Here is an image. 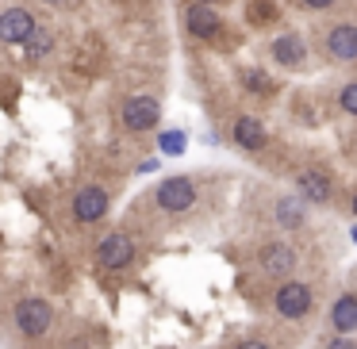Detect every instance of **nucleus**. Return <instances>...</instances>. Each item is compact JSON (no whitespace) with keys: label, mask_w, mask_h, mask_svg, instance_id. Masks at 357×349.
I'll return each instance as SVG.
<instances>
[{"label":"nucleus","mask_w":357,"mask_h":349,"mask_svg":"<svg viewBox=\"0 0 357 349\" xmlns=\"http://www.w3.org/2000/svg\"><path fill=\"white\" fill-rule=\"evenodd\" d=\"M319 54L331 65H354L357 62V24L354 20H334L319 27Z\"/></svg>","instance_id":"obj_1"},{"label":"nucleus","mask_w":357,"mask_h":349,"mask_svg":"<svg viewBox=\"0 0 357 349\" xmlns=\"http://www.w3.org/2000/svg\"><path fill=\"white\" fill-rule=\"evenodd\" d=\"M273 307H277L280 318L300 323V318H307L311 311H315V292H311V284H303V280H280L277 295H273Z\"/></svg>","instance_id":"obj_2"},{"label":"nucleus","mask_w":357,"mask_h":349,"mask_svg":"<svg viewBox=\"0 0 357 349\" xmlns=\"http://www.w3.org/2000/svg\"><path fill=\"white\" fill-rule=\"evenodd\" d=\"M12 318H16V330L24 338H43L50 330V323H54V307L47 300H39V295H24L16 303V311H12Z\"/></svg>","instance_id":"obj_3"},{"label":"nucleus","mask_w":357,"mask_h":349,"mask_svg":"<svg viewBox=\"0 0 357 349\" xmlns=\"http://www.w3.org/2000/svg\"><path fill=\"white\" fill-rule=\"evenodd\" d=\"M154 203L158 211H165V215H181V211H188L196 203V180L192 177H165L162 185L154 188Z\"/></svg>","instance_id":"obj_4"},{"label":"nucleus","mask_w":357,"mask_h":349,"mask_svg":"<svg viewBox=\"0 0 357 349\" xmlns=\"http://www.w3.org/2000/svg\"><path fill=\"white\" fill-rule=\"evenodd\" d=\"M158 119H162V104H158V96H150V93L127 96L123 108H119V123H123L127 131H135V134L154 131Z\"/></svg>","instance_id":"obj_5"},{"label":"nucleus","mask_w":357,"mask_h":349,"mask_svg":"<svg viewBox=\"0 0 357 349\" xmlns=\"http://www.w3.org/2000/svg\"><path fill=\"white\" fill-rule=\"evenodd\" d=\"M257 265H261V272L269 280H292L300 254H296L292 242H269V246L257 249Z\"/></svg>","instance_id":"obj_6"},{"label":"nucleus","mask_w":357,"mask_h":349,"mask_svg":"<svg viewBox=\"0 0 357 349\" xmlns=\"http://www.w3.org/2000/svg\"><path fill=\"white\" fill-rule=\"evenodd\" d=\"M108 208H112V196H108L104 185H85V188H77V196H73V219H77L81 226L100 223V219L108 215Z\"/></svg>","instance_id":"obj_7"},{"label":"nucleus","mask_w":357,"mask_h":349,"mask_svg":"<svg viewBox=\"0 0 357 349\" xmlns=\"http://www.w3.org/2000/svg\"><path fill=\"white\" fill-rule=\"evenodd\" d=\"M131 261H135V238L131 234L116 231V234H108V238H100V246H96V265H100L104 272H119Z\"/></svg>","instance_id":"obj_8"},{"label":"nucleus","mask_w":357,"mask_h":349,"mask_svg":"<svg viewBox=\"0 0 357 349\" xmlns=\"http://www.w3.org/2000/svg\"><path fill=\"white\" fill-rule=\"evenodd\" d=\"M269 54H273V62L284 65V70H307V42H303V35H296V31L273 35Z\"/></svg>","instance_id":"obj_9"},{"label":"nucleus","mask_w":357,"mask_h":349,"mask_svg":"<svg viewBox=\"0 0 357 349\" xmlns=\"http://www.w3.org/2000/svg\"><path fill=\"white\" fill-rule=\"evenodd\" d=\"M185 27H188V35H192V39H204V42H215L219 35L227 31V27H223V16H219L211 4H200V0H196V4H188Z\"/></svg>","instance_id":"obj_10"},{"label":"nucleus","mask_w":357,"mask_h":349,"mask_svg":"<svg viewBox=\"0 0 357 349\" xmlns=\"http://www.w3.org/2000/svg\"><path fill=\"white\" fill-rule=\"evenodd\" d=\"M292 188L303 203H331L334 200V180L323 169H300L292 177Z\"/></svg>","instance_id":"obj_11"},{"label":"nucleus","mask_w":357,"mask_h":349,"mask_svg":"<svg viewBox=\"0 0 357 349\" xmlns=\"http://www.w3.org/2000/svg\"><path fill=\"white\" fill-rule=\"evenodd\" d=\"M35 16L27 8H8L0 12V42H12V47H24L27 39L35 35Z\"/></svg>","instance_id":"obj_12"},{"label":"nucleus","mask_w":357,"mask_h":349,"mask_svg":"<svg viewBox=\"0 0 357 349\" xmlns=\"http://www.w3.org/2000/svg\"><path fill=\"white\" fill-rule=\"evenodd\" d=\"M231 134H234V142H238L242 150H250V154H261L265 142H269L261 119H254V116H238V119H234V127H231Z\"/></svg>","instance_id":"obj_13"},{"label":"nucleus","mask_w":357,"mask_h":349,"mask_svg":"<svg viewBox=\"0 0 357 349\" xmlns=\"http://www.w3.org/2000/svg\"><path fill=\"white\" fill-rule=\"evenodd\" d=\"M273 215H277L280 231H303V226H307V208H303L300 196H280Z\"/></svg>","instance_id":"obj_14"},{"label":"nucleus","mask_w":357,"mask_h":349,"mask_svg":"<svg viewBox=\"0 0 357 349\" xmlns=\"http://www.w3.org/2000/svg\"><path fill=\"white\" fill-rule=\"evenodd\" d=\"M331 326L334 334H357V295L346 292L331 303Z\"/></svg>","instance_id":"obj_15"},{"label":"nucleus","mask_w":357,"mask_h":349,"mask_svg":"<svg viewBox=\"0 0 357 349\" xmlns=\"http://www.w3.org/2000/svg\"><path fill=\"white\" fill-rule=\"evenodd\" d=\"M185 146H188V134L181 131V127H169V131L158 134V150H162L165 157H181V154H185Z\"/></svg>","instance_id":"obj_16"},{"label":"nucleus","mask_w":357,"mask_h":349,"mask_svg":"<svg viewBox=\"0 0 357 349\" xmlns=\"http://www.w3.org/2000/svg\"><path fill=\"white\" fill-rule=\"evenodd\" d=\"M50 47H54V35H50V31H43V27H35V35L24 42V50H27V58H31V62L47 58V54H50Z\"/></svg>","instance_id":"obj_17"},{"label":"nucleus","mask_w":357,"mask_h":349,"mask_svg":"<svg viewBox=\"0 0 357 349\" xmlns=\"http://www.w3.org/2000/svg\"><path fill=\"white\" fill-rule=\"evenodd\" d=\"M273 20H277L273 0H254V4H250V24H273Z\"/></svg>","instance_id":"obj_18"},{"label":"nucleus","mask_w":357,"mask_h":349,"mask_svg":"<svg viewBox=\"0 0 357 349\" xmlns=\"http://www.w3.org/2000/svg\"><path fill=\"white\" fill-rule=\"evenodd\" d=\"M242 85H246L250 93H273V81L257 70H242Z\"/></svg>","instance_id":"obj_19"},{"label":"nucleus","mask_w":357,"mask_h":349,"mask_svg":"<svg viewBox=\"0 0 357 349\" xmlns=\"http://www.w3.org/2000/svg\"><path fill=\"white\" fill-rule=\"evenodd\" d=\"M338 108L346 111V116H357V81H349V85L338 88Z\"/></svg>","instance_id":"obj_20"},{"label":"nucleus","mask_w":357,"mask_h":349,"mask_svg":"<svg viewBox=\"0 0 357 349\" xmlns=\"http://www.w3.org/2000/svg\"><path fill=\"white\" fill-rule=\"evenodd\" d=\"M292 8H300V12H326V8H334L338 0H288Z\"/></svg>","instance_id":"obj_21"},{"label":"nucleus","mask_w":357,"mask_h":349,"mask_svg":"<svg viewBox=\"0 0 357 349\" xmlns=\"http://www.w3.org/2000/svg\"><path fill=\"white\" fill-rule=\"evenodd\" d=\"M326 349H357V338L354 334H334V338L326 341Z\"/></svg>","instance_id":"obj_22"},{"label":"nucleus","mask_w":357,"mask_h":349,"mask_svg":"<svg viewBox=\"0 0 357 349\" xmlns=\"http://www.w3.org/2000/svg\"><path fill=\"white\" fill-rule=\"evenodd\" d=\"M238 349H273V346H269V341H242Z\"/></svg>","instance_id":"obj_23"},{"label":"nucleus","mask_w":357,"mask_h":349,"mask_svg":"<svg viewBox=\"0 0 357 349\" xmlns=\"http://www.w3.org/2000/svg\"><path fill=\"white\" fill-rule=\"evenodd\" d=\"M154 169H158V157H150V162L139 165V173H154Z\"/></svg>","instance_id":"obj_24"},{"label":"nucleus","mask_w":357,"mask_h":349,"mask_svg":"<svg viewBox=\"0 0 357 349\" xmlns=\"http://www.w3.org/2000/svg\"><path fill=\"white\" fill-rule=\"evenodd\" d=\"M349 215H354V219H357V192H354V196H349Z\"/></svg>","instance_id":"obj_25"},{"label":"nucleus","mask_w":357,"mask_h":349,"mask_svg":"<svg viewBox=\"0 0 357 349\" xmlns=\"http://www.w3.org/2000/svg\"><path fill=\"white\" fill-rule=\"evenodd\" d=\"M200 4H223V0H200Z\"/></svg>","instance_id":"obj_26"},{"label":"nucleus","mask_w":357,"mask_h":349,"mask_svg":"<svg viewBox=\"0 0 357 349\" xmlns=\"http://www.w3.org/2000/svg\"><path fill=\"white\" fill-rule=\"evenodd\" d=\"M349 238H354V242H357V226H354V231H349Z\"/></svg>","instance_id":"obj_27"},{"label":"nucleus","mask_w":357,"mask_h":349,"mask_svg":"<svg viewBox=\"0 0 357 349\" xmlns=\"http://www.w3.org/2000/svg\"><path fill=\"white\" fill-rule=\"evenodd\" d=\"M43 4H62V0H43Z\"/></svg>","instance_id":"obj_28"}]
</instances>
